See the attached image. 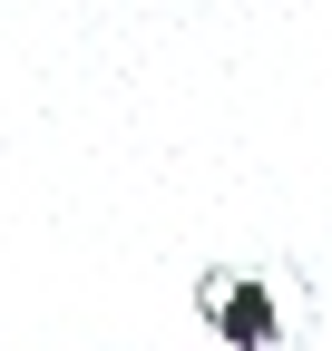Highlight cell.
<instances>
[{
	"mask_svg": "<svg viewBox=\"0 0 332 351\" xmlns=\"http://www.w3.org/2000/svg\"><path fill=\"white\" fill-rule=\"evenodd\" d=\"M195 313H205V332H215L225 351H274V341H283L274 283H254V274H205V283H195Z\"/></svg>",
	"mask_w": 332,
	"mask_h": 351,
	"instance_id": "1",
	"label": "cell"
}]
</instances>
